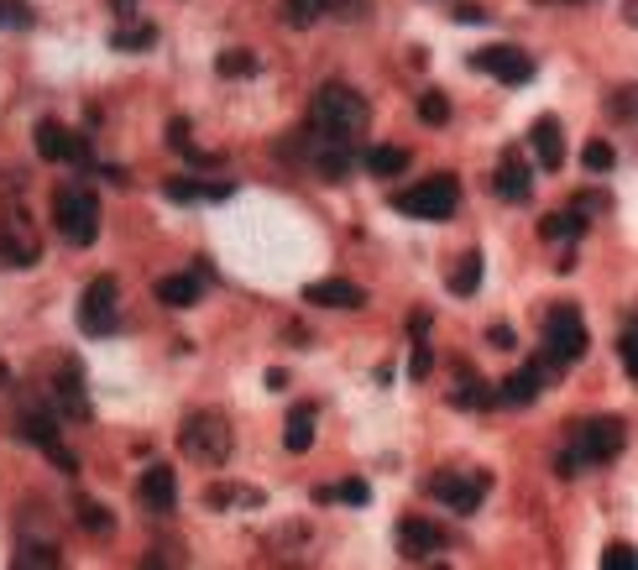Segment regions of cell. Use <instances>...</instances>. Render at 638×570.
I'll list each match as a JSON object with an SVG mask.
<instances>
[{"label":"cell","mask_w":638,"mask_h":570,"mask_svg":"<svg viewBox=\"0 0 638 570\" xmlns=\"http://www.w3.org/2000/svg\"><path fill=\"white\" fill-rule=\"evenodd\" d=\"M168 199L178 204H194V199H231V184H189V178H173V184H163Z\"/></svg>","instance_id":"21"},{"label":"cell","mask_w":638,"mask_h":570,"mask_svg":"<svg viewBox=\"0 0 638 570\" xmlns=\"http://www.w3.org/2000/svg\"><path fill=\"white\" fill-rule=\"evenodd\" d=\"M539 236L544 241H581L586 236V215H550V220H539Z\"/></svg>","instance_id":"23"},{"label":"cell","mask_w":638,"mask_h":570,"mask_svg":"<svg viewBox=\"0 0 638 570\" xmlns=\"http://www.w3.org/2000/svg\"><path fill=\"white\" fill-rule=\"evenodd\" d=\"M529 178H534V173L523 168L513 152H508V157H503V168H497V178H492V194H497V199H508V204H523V199L534 194Z\"/></svg>","instance_id":"17"},{"label":"cell","mask_w":638,"mask_h":570,"mask_svg":"<svg viewBox=\"0 0 638 570\" xmlns=\"http://www.w3.org/2000/svg\"><path fill=\"white\" fill-rule=\"evenodd\" d=\"M168 147H178V152H189V147H194V142H189V121H184V116H173V121H168Z\"/></svg>","instance_id":"35"},{"label":"cell","mask_w":638,"mask_h":570,"mask_svg":"<svg viewBox=\"0 0 638 570\" xmlns=\"http://www.w3.org/2000/svg\"><path fill=\"white\" fill-rule=\"evenodd\" d=\"M110 6H116V11H131V6H136V0H110Z\"/></svg>","instance_id":"43"},{"label":"cell","mask_w":638,"mask_h":570,"mask_svg":"<svg viewBox=\"0 0 638 570\" xmlns=\"http://www.w3.org/2000/svg\"><path fill=\"white\" fill-rule=\"evenodd\" d=\"M571 461L576 466H597V461H612L623 455L628 445V424L623 419H591V424H571Z\"/></svg>","instance_id":"5"},{"label":"cell","mask_w":638,"mask_h":570,"mask_svg":"<svg viewBox=\"0 0 638 570\" xmlns=\"http://www.w3.org/2000/svg\"><path fill=\"white\" fill-rule=\"evenodd\" d=\"M142 503H147L152 513H168V508L178 503V476H173L168 466H147V471H142Z\"/></svg>","instance_id":"16"},{"label":"cell","mask_w":638,"mask_h":570,"mask_svg":"<svg viewBox=\"0 0 638 570\" xmlns=\"http://www.w3.org/2000/svg\"><path fill=\"white\" fill-rule=\"evenodd\" d=\"M429 367H435L429 346H414V356H408V377H429Z\"/></svg>","instance_id":"36"},{"label":"cell","mask_w":638,"mask_h":570,"mask_svg":"<svg viewBox=\"0 0 638 570\" xmlns=\"http://www.w3.org/2000/svg\"><path fill=\"white\" fill-rule=\"evenodd\" d=\"M612 110H618V116H633V89H618V100H612Z\"/></svg>","instance_id":"40"},{"label":"cell","mask_w":638,"mask_h":570,"mask_svg":"<svg viewBox=\"0 0 638 570\" xmlns=\"http://www.w3.org/2000/svg\"><path fill=\"white\" fill-rule=\"evenodd\" d=\"M581 157H586V168H591V173H607L612 163H618V157H612V147H607V142H591V147H586Z\"/></svg>","instance_id":"31"},{"label":"cell","mask_w":638,"mask_h":570,"mask_svg":"<svg viewBox=\"0 0 638 570\" xmlns=\"http://www.w3.org/2000/svg\"><path fill=\"white\" fill-rule=\"evenodd\" d=\"M591 346L586 335V319L576 304H550V314H544V361L550 367H571V361H581Z\"/></svg>","instance_id":"2"},{"label":"cell","mask_w":638,"mask_h":570,"mask_svg":"<svg viewBox=\"0 0 638 570\" xmlns=\"http://www.w3.org/2000/svg\"><path fill=\"white\" fill-rule=\"evenodd\" d=\"M309 121H314V136H325V142H346V147H351L356 136L372 126V105L361 100L351 84H319Z\"/></svg>","instance_id":"1"},{"label":"cell","mask_w":638,"mask_h":570,"mask_svg":"<svg viewBox=\"0 0 638 570\" xmlns=\"http://www.w3.org/2000/svg\"><path fill=\"white\" fill-rule=\"evenodd\" d=\"M121 325V288L116 278H95L79 299V330L84 335H116Z\"/></svg>","instance_id":"6"},{"label":"cell","mask_w":638,"mask_h":570,"mask_svg":"<svg viewBox=\"0 0 638 570\" xmlns=\"http://www.w3.org/2000/svg\"><path fill=\"white\" fill-rule=\"evenodd\" d=\"M267 387H272V393H288V372L272 367V372H267Z\"/></svg>","instance_id":"39"},{"label":"cell","mask_w":638,"mask_h":570,"mask_svg":"<svg viewBox=\"0 0 638 570\" xmlns=\"http://www.w3.org/2000/svg\"><path fill=\"white\" fill-rule=\"evenodd\" d=\"M450 16H455V21H482L487 11H482V6H461V11H450Z\"/></svg>","instance_id":"41"},{"label":"cell","mask_w":638,"mask_h":570,"mask_svg":"<svg viewBox=\"0 0 638 570\" xmlns=\"http://www.w3.org/2000/svg\"><path fill=\"white\" fill-rule=\"evenodd\" d=\"M633 346H638V340H633V314L623 319V340H618V356H623V372L633 377Z\"/></svg>","instance_id":"34"},{"label":"cell","mask_w":638,"mask_h":570,"mask_svg":"<svg viewBox=\"0 0 638 570\" xmlns=\"http://www.w3.org/2000/svg\"><path fill=\"white\" fill-rule=\"evenodd\" d=\"M476 283H482V252H466L450 272V293H476Z\"/></svg>","instance_id":"25"},{"label":"cell","mask_w":638,"mask_h":570,"mask_svg":"<svg viewBox=\"0 0 638 570\" xmlns=\"http://www.w3.org/2000/svg\"><path fill=\"white\" fill-rule=\"evenodd\" d=\"M58 398H63V414H68V419H89V398H84V372L74 367V361H68V367H63Z\"/></svg>","instance_id":"19"},{"label":"cell","mask_w":638,"mask_h":570,"mask_svg":"<svg viewBox=\"0 0 638 570\" xmlns=\"http://www.w3.org/2000/svg\"><path fill=\"white\" fill-rule=\"evenodd\" d=\"M53 220H58L63 241L95 246V236H100V199L89 189H79V184H68V189L53 194Z\"/></svg>","instance_id":"3"},{"label":"cell","mask_w":638,"mask_h":570,"mask_svg":"<svg viewBox=\"0 0 638 570\" xmlns=\"http://www.w3.org/2000/svg\"><path fill=\"white\" fill-rule=\"evenodd\" d=\"M487 346H497V351H513V330H508V325H492V330H487Z\"/></svg>","instance_id":"37"},{"label":"cell","mask_w":638,"mask_h":570,"mask_svg":"<svg viewBox=\"0 0 638 570\" xmlns=\"http://www.w3.org/2000/svg\"><path fill=\"white\" fill-rule=\"evenodd\" d=\"M319 11H330V0H283V21H288V27H314Z\"/></svg>","instance_id":"26"},{"label":"cell","mask_w":638,"mask_h":570,"mask_svg":"<svg viewBox=\"0 0 638 570\" xmlns=\"http://www.w3.org/2000/svg\"><path fill=\"white\" fill-rule=\"evenodd\" d=\"M21 435H27L42 455H48V461H53L63 476H79V461H74V455H68V445L58 440L53 419H42V414H21Z\"/></svg>","instance_id":"10"},{"label":"cell","mask_w":638,"mask_h":570,"mask_svg":"<svg viewBox=\"0 0 638 570\" xmlns=\"http://www.w3.org/2000/svg\"><path fill=\"white\" fill-rule=\"evenodd\" d=\"M419 116H424L429 126H445V121H450V100L440 95V89H429V95H419Z\"/></svg>","instance_id":"28"},{"label":"cell","mask_w":638,"mask_h":570,"mask_svg":"<svg viewBox=\"0 0 638 570\" xmlns=\"http://www.w3.org/2000/svg\"><path fill=\"white\" fill-rule=\"evenodd\" d=\"M6 387H11V367H6V361H0V393H6Z\"/></svg>","instance_id":"42"},{"label":"cell","mask_w":638,"mask_h":570,"mask_svg":"<svg viewBox=\"0 0 638 570\" xmlns=\"http://www.w3.org/2000/svg\"><path fill=\"white\" fill-rule=\"evenodd\" d=\"M215 68H220V79H252V74H257V53L225 48V53L215 58Z\"/></svg>","instance_id":"24"},{"label":"cell","mask_w":638,"mask_h":570,"mask_svg":"<svg viewBox=\"0 0 638 570\" xmlns=\"http://www.w3.org/2000/svg\"><path fill=\"white\" fill-rule=\"evenodd\" d=\"M79 523H84L89 534H110V513L100 503H79Z\"/></svg>","instance_id":"29"},{"label":"cell","mask_w":638,"mask_h":570,"mask_svg":"<svg viewBox=\"0 0 638 570\" xmlns=\"http://www.w3.org/2000/svg\"><path fill=\"white\" fill-rule=\"evenodd\" d=\"M544 382H550V372H544L539 361H534V367H518L513 377L497 382V403H508V408H529V403L544 393Z\"/></svg>","instance_id":"11"},{"label":"cell","mask_w":638,"mask_h":570,"mask_svg":"<svg viewBox=\"0 0 638 570\" xmlns=\"http://www.w3.org/2000/svg\"><path fill=\"white\" fill-rule=\"evenodd\" d=\"M0 27H32V11L21 0H0Z\"/></svg>","instance_id":"30"},{"label":"cell","mask_w":638,"mask_h":570,"mask_svg":"<svg viewBox=\"0 0 638 570\" xmlns=\"http://www.w3.org/2000/svg\"><path fill=\"white\" fill-rule=\"evenodd\" d=\"M152 42H157L152 27H126V32L110 37V48H116V53H142V48H152Z\"/></svg>","instance_id":"27"},{"label":"cell","mask_w":638,"mask_h":570,"mask_svg":"<svg viewBox=\"0 0 638 570\" xmlns=\"http://www.w3.org/2000/svg\"><path fill=\"white\" fill-rule=\"evenodd\" d=\"M283 445L293 450V455H304L309 445H314V408L304 403V408H293L288 414V429H283Z\"/></svg>","instance_id":"20"},{"label":"cell","mask_w":638,"mask_h":570,"mask_svg":"<svg viewBox=\"0 0 638 570\" xmlns=\"http://www.w3.org/2000/svg\"><path fill=\"white\" fill-rule=\"evenodd\" d=\"M330 497H340V503H351V508H361L372 497V487L367 482H340V487H330Z\"/></svg>","instance_id":"32"},{"label":"cell","mask_w":638,"mask_h":570,"mask_svg":"<svg viewBox=\"0 0 638 570\" xmlns=\"http://www.w3.org/2000/svg\"><path fill=\"white\" fill-rule=\"evenodd\" d=\"M361 168H367V173H382V178H393V173L408 168V152H403V147H367V152H361Z\"/></svg>","instance_id":"22"},{"label":"cell","mask_w":638,"mask_h":570,"mask_svg":"<svg viewBox=\"0 0 638 570\" xmlns=\"http://www.w3.org/2000/svg\"><path fill=\"white\" fill-rule=\"evenodd\" d=\"M455 204H461V184H455L450 173L424 178L419 189L393 194V210H398V215H414V220H450V215H455Z\"/></svg>","instance_id":"4"},{"label":"cell","mask_w":638,"mask_h":570,"mask_svg":"<svg viewBox=\"0 0 638 570\" xmlns=\"http://www.w3.org/2000/svg\"><path fill=\"white\" fill-rule=\"evenodd\" d=\"M429 497H440L450 513H476V508H482V497H487V476L482 471H476V476L440 471V476H429Z\"/></svg>","instance_id":"7"},{"label":"cell","mask_w":638,"mask_h":570,"mask_svg":"<svg viewBox=\"0 0 638 570\" xmlns=\"http://www.w3.org/2000/svg\"><path fill=\"white\" fill-rule=\"evenodd\" d=\"M471 63H476V68H487V74H497L503 84H529V79H534V58L523 53V48H513V42H497V48H482Z\"/></svg>","instance_id":"9"},{"label":"cell","mask_w":638,"mask_h":570,"mask_svg":"<svg viewBox=\"0 0 638 570\" xmlns=\"http://www.w3.org/2000/svg\"><path fill=\"white\" fill-rule=\"evenodd\" d=\"M16 565H58V550H42V555H16Z\"/></svg>","instance_id":"38"},{"label":"cell","mask_w":638,"mask_h":570,"mask_svg":"<svg viewBox=\"0 0 638 570\" xmlns=\"http://www.w3.org/2000/svg\"><path fill=\"white\" fill-rule=\"evenodd\" d=\"M184 450L199 455V461H210V466H220L225 455H231V429H225V419H215V414H189L184 419Z\"/></svg>","instance_id":"8"},{"label":"cell","mask_w":638,"mask_h":570,"mask_svg":"<svg viewBox=\"0 0 638 570\" xmlns=\"http://www.w3.org/2000/svg\"><path fill=\"white\" fill-rule=\"evenodd\" d=\"M602 570H633V550H628V544H607Z\"/></svg>","instance_id":"33"},{"label":"cell","mask_w":638,"mask_h":570,"mask_svg":"<svg viewBox=\"0 0 638 570\" xmlns=\"http://www.w3.org/2000/svg\"><path fill=\"white\" fill-rule=\"evenodd\" d=\"M304 304H319V309H361L367 304V293L346 278H325V283H309L304 288Z\"/></svg>","instance_id":"12"},{"label":"cell","mask_w":638,"mask_h":570,"mask_svg":"<svg viewBox=\"0 0 638 570\" xmlns=\"http://www.w3.org/2000/svg\"><path fill=\"white\" fill-rule=\"evenodd\" d=\"M529 147H534V157H539V168H544V173H555V168L565 163L560 121H555V116H539V121L529 126Z\"/></svg>","instance_id":"13"},{"label":"cell","mask_w":638,"mask_h":570,"mask_svg":"<svg viewBox=\"0 0 638 570\" xmlns=\"http://www.w3.org/2000/svg\"><path fill=\"white\" fill-rule=\"evenodd\" d=\"M37 157H48V163H74V157H84V142L68 136L58 121H42L37 126Z\"/></svg>","instance_id":"15"},{"label":"cell","mask_w":638,"mask_h":570,"mask_svg":"<svg viewBox=\"0 0 638 570\" xmlns=\"http://www.w3.org/2000/svg\"><path fill=\"white\" fill-rule=\"evenodd\" d=\"M157 304H168V309H194L199 304V278L194 272H168V278H157Z\"/></svg>","instance_id":"18"},{"label":"cell","mask_w":638,"mask_h":570,"mask_svg":"<svg viewBox=\"0 0 638 570\" xmlns=\"http://www.w3.org/2000/svg\"><path fill=\"white\" fill-rule=\"evenodd\" d=\"M398 544H403L408 560H419V555H440L445 550V534L435 529V523H424V518H403L398 523Z\"/></svg>","instance_id":"14"}]
</instances>
